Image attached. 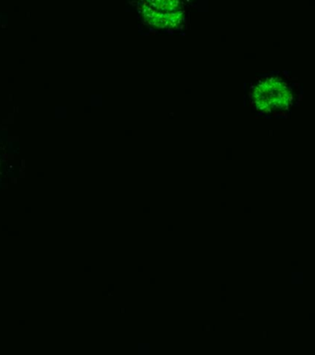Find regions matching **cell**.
<instances>
[{
    "label": "cell",
    "mask_w": 315,
    "mask_h": 355,
    "mask_svg": "<svg viewBox=\"0 0 315 355\" xmlns=\"http://www.w3.org/2000/svg\"><path fill=\"white\" fill-rule=\"evenodd\" d=\"M150 282L152 283V284H154V283H156V279H151Z\"/></svg>",
    "instance_id": "obj_3"
},
{
    "label": "cell",
    "mask_w": 315,
    "mask_h": 355,
    "mask_svg": "<svg viewBox=\"0 0 315 355\" xmlns=\"http://www.w3.org/2000/svg\"><path fill=\"white\" fill-rule=\"evenodd\" d=\"M250 208H245V212H250Z\"/></svg>",
    "instance_id": "obj_4"
},
{
    "label": "cell",
    "mask_w": 315,
    "mask_h": 355,
    "mask_svg": "<svg viewBox=\"0 0 315 355\" xmlns=\"http://www.w3.org/2000/svg\"><path fill=\"white\" fill-rule=\"evenodd\" d=\"M226 285H222V290H223V291H225V290H226Z\"/></svg>",
    "instance_id": "obj_6"
},
{
    "label": "cell",
    "mask_w": 315,
    "mask_h": 355,
    "mask_svg": "<svg viewBox=\"0 0 315 355\" xmlns=\"http://www.w3.org/2000/svg\"><path fill=\"white\" fill-rule=\"evenodd\" d=\"M192 0H132L142 21L161 30H178L186 21Z\"/></svg>",
    "instance_id": "obj_2"
},
{
    "label": "cell",
    "mask_w": 315,
    "mask_h": 355,
    "mask_svg": "<svg viewBox=\"0 0 315 355\" xmlns=\"http://www.w3.org/2000/svg\"><path fill=\"white\" fill-rule=\"evenodd\" d=\"M267 332H262V336H264V337H267Z\"/></svg>",
    "instance_id": "obj_5"
},
{
    "label": "cell",
    "mask_w": 315,
    "mask_h": 355,
    "mask_svg": "<svg viewBox=\"0 0 315 355\" xmlns=\"http://www.w3.org/2000/svg\"><path fill=\"white\" fill-rule=\"evenodd\" d=\"M294 85L278 74L268 75L251 87V105L262 114L284 112L294 105Z\"/></svg>",
    "instance_id": "obj_1"
},
{
    "label": "cell",
    "mask_w": 315,
    "mask_h": 355,
    "mask_svg": "<svg viewBox=\"0 0 315 355\" xmlns=\"http://www.w3.org/2000/svg\"><path fill=\"white\" fill-rule=\"evenodd\" d=\"M168 230L171 232V230H172V226H168Z\"/></svg>",
    "instance_id": "obj_9"
},
{
    "label": "cell",
    "mask_w": 315,
    "mask_h": 355,
    "mask_svg": "<svg viewBox=\"0 0 315 355\" xmlns=\"http://www.w3.org/2000/svg\"><path fill=\"white\" fill-rule=\"evenodd\" d=\"M143 211H145V212H149V208H145Z\"/></svg>",
    "instance_id": "obj_7"
},
{
    "label": "cell",
    "mask_w": 315,
    "mask_h": 355,
    "mask_svg": "<svg viewBox=\"0 0 315 355\" xmlns=\"http://www.w3.org/2000/svg\"><path fill=\"white\" fill-rule=\"evenodd\" d=\"M210 329H211V327H206V330H207V331H209V330H210Z\"/></svg>",
    "instance_id": "obj_10"
},
{
    "label": "cell",
    "mask_w": 315,
    "mask_h": 355,
    "mask_svg": "<svg viewBox=\"0 0 315 355\" xmlns=\"http://www.w3.org/2000/svg\"><path fill=\"white\" fill-rule=\"evenodd\" d=\"M291 265L296 266H297V262H292Z\"/></svg>",
    "instance_id": "obj_8"
}]
</instances>
